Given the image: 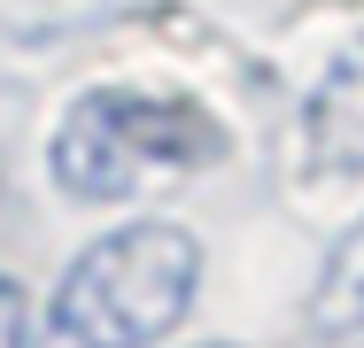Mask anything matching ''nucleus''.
Returning a JSON list of instances; mask_svg holds the SVG:
<instances>
[{
	"label": "nucleus",
	"instance_id": "obj_5",
	"mask_svg": "<svg viewBox=\"0 0 364 348\" xmlns=\"http://www.w3.org/2000/svg\"><path fill=\"white\" fill-rule=\"evenodd\" d=\"M0 348H31V317H23V294L0 278Z\"/></svg>",
	"mask_w": 364,
	"mask_h": 348
},
{
	"label": "nucleus",
	"instance_id": "obj_1",
	"mask_svg": "<svg viewBox=\"0 0 364 348\" xmlns=\"http://www.w3.org/2000/svg\"><path fill=\"white\" fill-rule=\"evenodd\" d=\"M202 286V248L171 217H132L77 256L31 348H155Z\"/></svg>",
	"mask_w": 364,
	"mask_h": 348
},
{
	"label": "nucleus",
	"instance_id": "obj_2",
	"mask_svg": "<svg viewBox=\"0 0 364 348\" xmlns=\"http://www.w3.org/2000/svg\"><path fill=\"white\" fill-rule=\"evenodd\" d=\"M225 155V132L178 93H140V85H93L77 93L55 124V186L70 202H132L155 178L202 170Z\"/></svg>",
	"mask_w": 364,
	"mask_h": 348
},
{
	"label": "nucleus",
	"instance_id": "obj_3",
	"mask_svg": "<svg viewBox=\"0 0 364 348\" xmlns=\"http://www.w3.org/2000/svg\"><path fill=\"white\" fill-rule=\"evenodd\" d=\"M310 155L326 170H364V39H349V55L310 93Z\"/></svg>",
	"mask_w": 364,
	"mask_h": 348
},
{
	"label": "nucleus",
	"instance_id": "obj_4",
	"mask_svg": "<svg viewBox=\"0 0 364 348\" xmlns=\"http://www.w3.org/2000/svg\"><path fill=\"white\" fill-rule=\"evenodd\" d=\"M310 317L326 333H364V217L333 240V256L318 271V294H310Z\"/></svg>",
	"mask_w": 364,
	"mask_h": 348
}]
</instances>
